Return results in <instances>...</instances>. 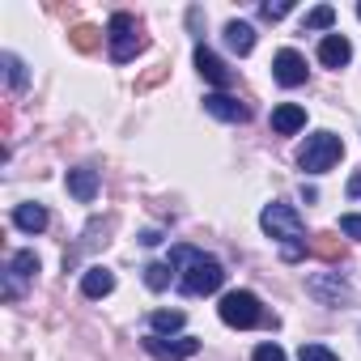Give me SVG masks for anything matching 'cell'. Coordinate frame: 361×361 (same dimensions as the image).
Returning a JSON list of instances; mask_svg holds the SVG:
<instances>
[{
    "instance_id": "1",
    "label": "cell",
    "mask_w": 361,
    "mask_h": 361,
    "mask_svg": "<svg viewBox=\"0 0 361 361\" xmlns=\"http://www.w3.org/2000/svg\"><path fill=\"white\" fill-rule=\"evenodd\" d=\"M170 268L178 272V289L192 293V298H200V293H217L221 281H226L221 259L200 255V251H192V247H174V251H170Z\"/></svg>"
},
{
    "instance_id": "2",
    "label": "cell",
    "mask_w": 361,
    "mask_h": 361,
    "mask_svg": "<svg viewBox=\"0 0 361 361\" xmlns=\"http://www.w3.org/2000/svg\"><path fill=\"white\" fill-rule=\"evenodd\" d=\"M259 226H264V234H272V238H281V259H302V251H306V238H302V217H298V209H289V204H281V200H272L264 213H259Z\"/></svg>"
},
{
    "instance_id": "3",
    "label": "cell",
    "mask_w": 361,
    "mask_h": 361,
    "mask_svg": "<svg viewBox=\"0 0 361 361\" xmlns=\"http://www.w3.org/2000/svg\"><path fill=\"white\" fill-rule=\"evenodd\" d=\"M340 157H344V140H340L336 132H314V136H306L302 149H298V166H302L306 174H323V170H331Z\"/></svg>"
},
{
    "instance_id": "4",
    "label": "cell",
    "mask_w": 361,
    "mask_h": 361,
    "mask_svg": "<svg viewBox=\"0 0 361 361\" xmlns=\"http://www.w3.org/2000/svg\"><path fill=\"white\" fill-rule=\"evenodd\" d=\"M217 314H221V323L226 327H259V323H276V319H268V310L259 306V298L251 293V289H234V293H226L221 298V306H217Z\"/></svg>"
},
{
    "instance_id": "5",
    "label": "cell",
    "mask_w": 361,
    "mask_h": 361,
    "mask_svg": "<svg viewBox=\"0 0 361 361\" xmlns=\"http://www.w3.org/2000/svg\"><path fill=\"white\" fill-rule=\"evenodd\" d=\"M106 43H111V60L115 64H128V60H136V51H145V35H140L132 13H115L106 22Z\"/></svg>"
},
{
    "instance_id": "6",
    "label": "cell",
    "mask_w": 361,
    "mask_h": 361,
    "mask_svg": "<svg viewBox=\"0 0 361 361\" xmlns=\"http://www.w3.org/2000/svg\"><path fill=\"white\" fill-rule=\"evenodd\" d=\"M145 348L157 357V361H188V357H196L200 353V340L196 336H178V340H166V336H145Z\"/></svg>"
},
{
    "instance_id": "7",
    "label": "cell",
    "mask_w": 361,
    "mask_h": 361,
    "mask_svg": "<svg viewBox=\"0 0 361 361\" xmlns=\"http://www.w3.org/2000/svg\"><path fill=\"white\" fill-rule=\"evenodd\" d=\"M272 77H276V85L298 90V85H306V60H302L293 47H285V51H276V60H272Z\"/></svg>"
},
{
    "instance_id": "8",
    "label": "cell",
    "mask_w": 361,
    "mask_h": 361,
    "mask_svg": "<svg viewBox=\"0 0 361 361\" xmlns=\"http://www.w3.org/2000/svg\"><path fill=\"white\" fill-rule=\"evenodd\" d=\"M204 111L213 115V119H221V123H247V106L238 102V98H230V94H209L204 98Z\"/></svg>"
},
{
    "instance_id": "9",
    "label": "cell",
    "mask_w": 361,
    "mask_h": 361,
    "mask_svg": "<svg viewBox=\"0 0 361 361\" xmlns=\"http://www.w3.org/2000/svg\"><path fill=\"white\" fill-rule=\"evenodd\" d=\"M68 196L73 200H81V204H90L94 196H98V170H90V166H77V170H68Z\"/></svg>"
},
{
    "instance_id": "10",
    "label": "cell",
    "mask_w": 361,
    "mask_h": 361,
    "mask_svg": "<svg viewBox=\"0 0 361 361\" xmlns=\"http://www.w3.org/2000/svg\"><path fill=\"white\" fill-rule=\"evenodd\" d=\"M196 68H200V77H204V81H209L217 94L230 85V68H226V64H221V60H217L209 47H196Z\"/></svg>"
},
{
    "instance_id": "11",
    "label": "cell",
    "mask_w": 361,
    "mask_h": 361,
    "mask_svg": "<svg viewBox=\"0 0 361 361\" xmlns=\"http://www.w3.org/2000/svg\"><path fill=\"white\" fill-rule=\"evenodd\" d=\"M306 128V111L298 106V102H281L276 111H272V132L276 136H293V132H302Z\"/></svg>"
},
{
    "instance_id": "12",
    "label": "cell",
    "mask_w": 361,
    "mask_h": 361,
    "mask_svg": "<svg viewBox=\"0 0 361 361\" xmlns=\"http://www.w3.org/2000/svg\"><path fill=\"white\" fill-rule=\"evenodd\" d=\"M319 60H323L327 68H344V64L353 60V43H348L344 35H327V39L319 43Z\"/></svg>"
},
{
    "instance_id": "13",
    "label": "cell",
    "mask_w": 361,
    "mask_h": 361,
    "mask_svg": "<svg viewBox=\"0 0 361 361\" xmlns=\"http://www.w3.org/2000/svg\"><path fill=\"white\" fill-rule=\"evenodd\" d=\"M13 226L26 230V234H43L47 230V209L43 204H18L13 209Z\"/></svg>"
},
{
    "instance_id": "14",
    "label": "cell",
    "mask_w": 361,
    "mask_h": 361,
    "mask_svg": "<svg viewBox=\"0 0 361 361\" xmlns=\"http://www.w3.org/2000/svg\"><path fill=\"white\" fill-rule=\"evenodd\" d=\"M115 289V272L111 268H85V276H81V293L85 298H106Z\"/></svg>"
},
{
    "instance_id": "15",
    "label": "cell",
    "mask_w": 361,
    "mask_h": 361,
    "mask_svg": "<svg viewBox=\"0 0 361 361\" xmlns=\"http://www.w3.org/2000/svg\"><path fill=\"white\" fill-rule=\"evenodd\" d=\"M226 43H230V51L251 56V51H255V30H251L247 22H230V26H226Z\"/></svg>"
},
{
    "instance_id": "16",
    "label": "cell",
    "mask_w": 361,
    "mask_h": 361,
    "mask_svg": "<svg viewBox=\"0 0 361 361\" xmlns=\"http://www.w3.org/2000/svg\"><path fill=\"white\" fill-rule=\"evenodd\" d=\"M310 251H314L319 259H327V264H340V259H344V243H340L336 234H314V238H310Z\"/></svg>"
},
{
    "instance_id": "17",
    "label": "cell",
    "mask_w": 361,
    "mask_h": 361,
    "mask_svg": "<svg viewBox=\"0 0 361 361\" xmlns=\"http://www.w3.org/2000/svg\"><path fill=\"white\" fill-rule=\"evenodd\" d=\"M183 323H188V314H183V310H153V314H149L153 336H170V331H178Z\"/></svg>"
},
{
    "instance_id": "18",
    "label": "cell",
    "mask_w": 361,
    "mask_h": 361,
    "mask_svg": "<svg viewBox=\"0 0 361 361\" xmlns=\"http://www.w3.org/2000/svg\"><path fill=\"white\" fill-rule=\"evenodd\" d=\"M68 43L77 47V51H98V43H102V30L98 26H73V35H68Z\"/></svg>"
},
{
    "instance_id": "19",
    "label": "cell",
    "mask_w": 361,
    "mask_h": 361,
    "mask_svg": "<svg viewBox=\"0 0 361 361\" xmlns=\"http://www.w3.org/2000/svg\"><path fill=\"white\" fill-rule=\"evenodd\" d=\"M0 64H5V77H9V85H13V90H22V85H26V64H22L13 51L0 56Z\"/></svg>"
},
{
    "instance_id": "20",
    "label": "cell",
    "mask_w": 361,
    "mask_h": 361,
    "mask_svg": "<svg viewBox=\"0 0 361 361\" xmlns=\"http://www.w3.org/2000/svg\"><path fill=\"white\" fill-rule=\"evenodd\" d=\"M331 22H336V9H331V5H319V9H310V13L302 18L306 30H327Z\"/></svg>"
},
{
    "instance_id": "21",
    "label": "cell",
    "mask_w": 361,
    "mask_h": 361,
    "mask_svg": "<svg viewBox=\"0 0 361 361\" xmlns=\"http://www.w3.org/2000/svg\"><path fill=\"white\" fill-rule=\"evenodd\" d=\"M170 272H174L170 264H149V268H145V285H149L153 293H161V289L170 285Z\"/></svg>"
},
{
    "instance_id": "22",
    "label": "cell",
    "mask_w": 361,
    "mask_h": 361,
    "mask_svg": "<svg viewBox=\"0 0 361 361\" xmlns=\"http://www.w3.org/2000/svg\"><path fill=\"white\" fill-rule=\"evenodd\" d=\"M310 293H319V298H327V302H340V298H348V285H323V281H310Z\"/></svg>"
},
{
    "instance_id": "23",
    "label": "cell",
    "mask_w": 361,
    "mask_h": 361,
    "mask_svg": "<svg viewBox=\"0 0 361 361\" xmlns=\"http://www.w3.org/2000/svg\"><path fill=\"white\" fill-rule=\"evenodd\" d=\"M298 361H340V357H336L331 348H323V344H302Z\"/></svg>"
},
{
    "instance_id": "24",
    "label": "cell",
    "mask_w": 361,
    "mask_h": 361,
    "mask_svg": "<svg viewBox=\"0 0 361 361\" xmlns=\"http://www.w3.org/2000/svg\"><path fill=\"white\" fill-rule=\"evenodd\" d=\"M293 5H289V0H268V5H259V13H264V22H281L285 13H289Z\"/></svg>"
},
{
    "instance_id": "25",
    "label": "cell",
    "mask_w": 361,
    "mask_h": 361,
    "mask_svg": "<svg viewBox=\"0 0 361 361\" xmlns=\"http://www.w3.org/2000/svg\"><path fill=\"white\" fill-rule=\"evenodd\" d=\"M340 234L361 238V213H344V217H340Z\"/></svg>"
},
{
    "instance_id": "26",
    "label": "cell",
    "mask_w": 361,
    "mask_h": 361,
    "mask_svg": "<svg viewBox=\"0 0 361 361\" xmlns=\"http://www.w3.org/2000/svg\"><path fill=\"white\" fill-rule=\"evenodd\" d=\"M255 361H285V348L281 344H259L255 348Z\"/></svg>"
},
{
    "instance_id": "27",
    "label": "cell",
    "mask_w": 361,
    "mask_h": 361,
    "mask_svg": "<svg viewBox=\"0 0 361 361\" xmlns=\"http://www.w3.org/2000/svg\"><path fill=\"white\" fill-rule=\"evenodd\" d=\"M348 196H353V200H361V170L348 178Z\"/></svg>"
},
{
    "instance_id": "28",
    "label": "cell",
    "mask_w": 361,
    "mask_h": 361,
    "mask_svg": "<svg viewBox=\"0 0 361 361\" xmlns=\"http://www.w3.org/2000/svg\"><path fill=\"white\" fill-rule=\"evenodd\" d=\"M140 243H145V247H157V243H161V230H145Z\"/></svg>"
},
{
    "instance_id": "29",
    "label": "cell",
    "mask_w": 361,
    "mask_h": 361,
    "mask_svg": "<svg viewBox=\"0 0 361 361\" xmlns=\"http://www.w3.org/2000/svg\"><path fill=\"white\" fill-rule=\"evenodd\" d=\"M357 18H361V5H357Z\"/></svg>"
}]
</instances>
